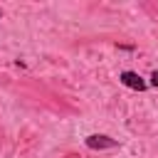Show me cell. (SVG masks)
Instances as JSON below:
<instances>
[{
    "label": "cell",
    "mask_w": 158,
    "mask_h": 158,
    "mask_svg": "<svg viewBox=\"0 0 158 158\" xmlns=\"http://www.w3.org/2000/svg\"><path fill=\"white\" fill-rule=\"evenodd\" d=\"M84 143H86L91 151H104V148H116V146H118V141H116V138L104 136V133H91V136H86V138H84Z\"/></svg>",
    "instance_id": "1"
},
{
    "label": "cell",
    "mask_w": 158,
    "mask_h": 158,
    "mask_svg": "<svg viewBox=\"0 0 158 158\" xmlns=\"http://www.w3.org/2000/svg\"><path fill=\"white\" fill-rule=\"evenodd\" d=\"M118 79H121V84L128 86V89H136V91H146V89H148V84H146L136 72H121Z\"/></svg>",
    "instance_id": "2"
},
{
    "label": "cell",
    "mask_w": 158,
    "mask_h": 158,
    "mask_svg": "<svg viewBox=\"0 0 158 158\" xmlns=\"http://www.w3.org/2000/svg\"><path fill=\"white\" fill-rule=\"evenodd\" d=\"M151 86H158V69L151 74Z\"/></svg>",
    "instance_id": "3"
},
{
    "label": "cell",
    "mask_w": 158,
    "mask_h": 158,
    "mask_svg": "<svg viewBox=\"0 0 158 158\" xmlns=\"http://www.w3.org/2000/svg\"><path fill=\"white\" fill-rule=\"evenodd\" d=\"M0 17H2V10H0Z\"/></svg>",
    "instance_id": "4"
}]
</instances>
